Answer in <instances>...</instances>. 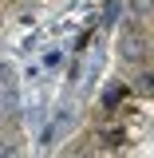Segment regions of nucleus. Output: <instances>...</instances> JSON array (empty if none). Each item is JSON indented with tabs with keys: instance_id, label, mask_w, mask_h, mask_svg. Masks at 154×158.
<instances>
[{
	"instance_id": "3",
	"label": "nucleus",
	"mask_w": 154,
	"mask_h": 158,
	"mask_svg": "<svg viewBox=\"0 0 154 158\" xmlns=\"http://www.w3.org/2000/svg\"><path fill=\"white\" fill-rule=\"evenodd\" d=\"M131 12H135V16H150V20H154V0H131Z\"/></svg>"
},
{
	"instance_id": "1",
	"label": "nucleus",
	"mask_w": 154,
	"mask_h": 158,
	"mask_svg": "<svg viewBox=\"0 0 154 158\" xmlns=\"http://www.w3.org/2000/svg\"><path fill=\"white\" fill-rule=\"evenodd\" d=\"M119 48H123V59H150V56H154V40L146 36L142 28H135V24L123 32Z\"/></svg>"
},
{
	"instance_id": "2",
	"label": "nucleus",
	"mask_w": 154,
	"mask_h": 158,
	"mask_svg": "<svg viewBox=\"0 0 154 158\" xmlns=\"http://www.w3.org/2000/svg\"><path fill=\"white\" fill-rule=\"evenodd\" d=\"M135 87V95H142V99H154V71H142V75L131 83Z\"/></svg>"
}]
</instances>
